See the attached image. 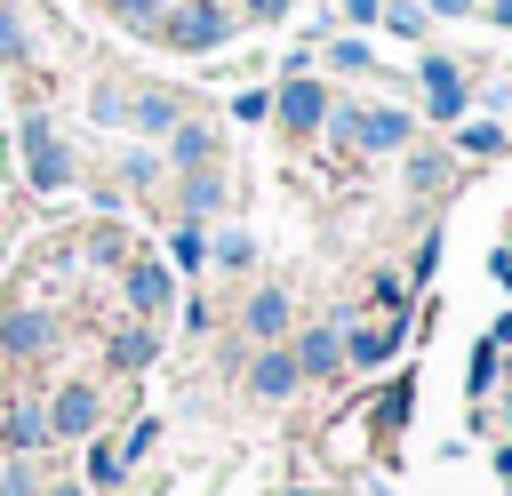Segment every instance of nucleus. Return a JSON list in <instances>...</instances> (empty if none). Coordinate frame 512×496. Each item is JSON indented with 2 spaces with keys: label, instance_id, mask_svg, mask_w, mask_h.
<instances>
[{
  "label": "nucleus",
  "instance_id": "obj_1",
  "mask_svg": "<svg viewBox=\"0 0 512 496\" xmlns=\"http://www.w3.org/2000/svg\"><path fill=\"white\" fill-rule=\"evenodd\" d=\"M168 48H184V56H216L224 40H232V16L216 8V0H184V8H160V24H152Z\"/></svg>",
  "mask_w": 512,
  "mask_h": 496
},
{
  "label": "nucleus",
  "instance_id": "obj_2",
  "mask_svg": "<svg viewBox=\"0 0 512 496\" xmlns=\"http://www.w3.org/2000/svg\"><path fill=\"white\" fill-rule=\"evenodd\" d=\"M24 176H32L40 192H64V184H72V152L56 144L48 112H24Z\"/></svg>",
  "mask_w": 512,
  "mask_h": 496
},
{
  "label": "nucleus",
  "instance_id": "obj_3",
  "mask_svg": "<svg viewBox=\"0 0 512 496\" xmlns=\"http://www.w3.org/2000/svg\"><path fill=\"white\" fill-rule=\"evenodd\" d=\"M336 136L360 144V152H400V144L416 136V120L392 112V104H376V112H336Z\"/></svg>",
  "mask_w": 512,
  "mask_h": 496
},
{
  "label": "nucleus",
  "instance_id": "obj_4",
  "mask_svg": "<svg viewBox=\"0 0 512 496\" xmlns=\"http://www.w3.org/2000/svg\"><path fill=\"white\" fill-rule=\"evenodd\" d=\"M272 112H280V120H288V128H296V136H312V128H320V120H328V88H320V80H304V72H296V80H288V88H280V96H272Z\"/></svg>",
  "mask_w": 512,
  "mask_h": 496
},
{
  "label": "nucleus",
  "instance_id": "obj_5",
  "mask_svg": "<svg viewBox=\"0 0 512 496\" xmlns=\"http://www.w3.org/2000/svg\"><path fill=\"white\" fill-rule=\"evenodd\" d=\"M400 336H408V312H400V320H368V328L344 336V360H352V368H384V360L400 352Z\"/></svg>",
  "mask_w": 512,
  "mask_h": 496
},
{
  "label": "nucleus",
  "instance_id": "obj_6",
  "mask_svg": "<svg viewBox=\"0 0 512 496\" xmlns=\"http://www.w3.org/2000/svg\"><path fill=\"white\" fill-rule=\"evenodd\" d=\"M40 416H48V432H56V440H88V432H96V392H88V384H64Z\"/></svg>",
  "mask_w": 512,
  "mask_h": 496
},
{
  "label": "nucleus",
  "instance_id": "obj_7",
  "mask_svg": "<svg viewBox=\"0 0 512 496\" xmlns=\"http://www.w3.org/2000/svg\"><path fill=\"white\" fill-rule=\"evenodd\" d=\"M48 336H56V320H48V312H0V352H8V360L48 352Z\"/></svg>",
  "mask_w": 512,
  "mask_h": 496
},
{
  "label": "nucleus",
  "instance_id": "obj_8",
  "mask_svg": "<svg viewBox=\"0 0 512 496\" xmlns=\"http://www.w3.org/2000/svg\"><path fill=\"white\" fill-rule=\"evenodd\" d=\"M424 88H432V112H440V120H456V112L472 104V88H464V72H456L448 56H424Z\"/></svg>",
  "mask_w": 512,
  "mask_h": 496
},
{
  "label": "nucleus",
  "instance_id": "obj_9",
  "mask_svg": "<svg viewBox=\"0 0 512 496\" xmlns=\"http://www.w3.org/2000/svg\"><path fill=\"white\" fill-rule=\"evenodd\" d=\"M248 384H256L264 400H288V392L304 384V368H296V352H280V344H272V352H256V368H248Z\"/></svg>",
  "mask_w": 512,
  "mask_h": 496
},
{
  "label": "nucleus",
  "instance_id": "obj_10",
  "mask_svg": "<svg viewBox=\"0 0 512 496\" xmlns=\"http://www.w3.org/2000/svg\"><path fill=\"white\" fill-rule=\"evenodd\" d=\"M296 368H304V376H328V368H344V336H336V328H312V336H296Z\"/></svg>",
  "mask_w": 512,
  "mask_h": 496
},
{
  "label": "nucleus",
  "instance_id": "obj_11",
  "mask_svg": "<svg viewBox=\"0 0 512 496\" xmlns=\"http://www.w3.org/2000/svg\"><path fill=\"white\" fill-rule=\"evenodd\" d=\"M168 152H176V168L192 176V168H208V160H216V136H208V128H192V120H176V128H168Z\"/></svg>",
  "mask_w": 512,
  "mask_h": 496
},
{
  "label": "nucleus",
  "instance_id": "obj_12",
  "mask_svg": "<svg viewBox=\"0 0 512 496\" xmlns=\"http://www.w3.org/2000/svg\"><path fill=\"white\" fill-rule=\"evenodd\" d=\"M280 328H288V296H280V288H256V296H248V336L272 344Z\"/></svg>",
  "mask_w": 512,
  "mask_h": 496
},
{
  "label": "nucleus",
  "instance_id": "obj_13",
  "mask_svg": "<svg viewBox=\"0 0 512 496\" xmlns=\"http://www.w3.org/2000/svg\"><path fill=\"white\" fill-rule=\"evenodd\" d=\"M0 440H8L16 456L40 448V440H48V416H40V408H8V416H0Z\"/></svg>",
  "mask_w": 512,
  "mask_h": 496
},
{
  "label": "nucleus",
  "instance_id": "obj_14",
  "mask_svg": "<svg viewBox=\"0 0 512 496\" xmlns=\"http://www.w3.org/2000/svg\"><path fill=\"white\" fill-rule=\"evenodd\" d=\"M128 120H144V128H176V120H184V104H176L168 88H144V96L128 104Z\"/></svg>",
  "mask_w": 512,
  "mask_h": 496
},
{
  "label": "nucleus",
  "instance_id": "obj_15",
  "mask_svg": "<svg viewBox=\"0 0 512 496\" xmlns=\"http://www.w3.org/2000/svg\"><path fill=\"white\" fill-rule=\"evenodd\" d=\"M128 304H136V312H160V304H168V272H160V264H136V272H128Z\"/></svg>",
  "mask_w": 512,
  "mask_h": 496
},
{
  "label": "nucleus",
  "instance_id": "obj_16",
  "mask_svg": "<svg viewBox=\"0 0 512 496\" xmlns=\"http://www.w3.org/2000/svg\"><path fill=\"white\" fill-rule=\"evenodd\" d=\"M104 360H112V368H120V376H128V368H144V360H152V328H120V336H112V352H104Z\"/></svg>",
  "mask_w": 512,
  "mask_h": 496
},
{
  "label": "nucleus",
  "instance_id": "obj_17",
  "mask_svg": "<svg viewBox=\"0 0 512 496\" xmlns=\"http://www.w3.org/2000/svg\"><path fill=\"white\" fill-rule=\"evenodd\" d=\"M376 424H384V432H400V424H408V376H392V384L376 392Z\"/></svg>",
  "mask_w": 512,
  "mask_h": 496
},
{
  "label": "nucleus",
  "instance_id": "obj_18",
  "mask_svg": "<svg viewBox=\"0 0 512 496\" xmlns=\"http://www.w3.org/2000/svg\"><path fill=\"white\" fill-rule=\"evenodd\" d=\"M368 304H376L384 320H400V312H408V280H392V272H376V288H368Z\"/></svg>",
  "mask_w": 512,
  "mask_h": 496
},
{
  "label": "nucleus",
  "instance_id": "obj_19",
  "mask_svg": "<svg viewBox=\"0 0 512 496\" xmlns=\"http://www.w3.org/2000/svg\"><path fill=\"white\" fill-rule=\"evenodd\" d=\"M376 16H384V24L400 32V40H416V32H424V8H416V0H384Z\"/></svg>",
  "mask_w": 512,
  "mask_h": 496
},
{
  "label": "nucleus",
  "instance_id": "obj_20",
  "mask_svg": "<svg viewBox=\"0 0 512 496\" xmlns=\"http://www.w3.org/2000/svg\"><path fill=\"white\" fill-rule=\"evenodd\" d=\"M24 56H32V40H24L16 8H0V64H24Z\"/></svg>",
  "mask_w": 512,
  "mask_h": 496
},
{
  "label": "nucleus",
  "instance_id": "obj_21",
  "mask_svg": "<svg viewBox=\"0 0 512 496\" xmlns=\"http://www.w3.org/2000/svg\"><path fill=\"white\" fill-rule=\"evenodd\" d=\"M88 480H96V488L120 480V440H96V448H88Z\"/></svg>",
  "mask_w": 512,
  "mask_h": 496
},
{
  "label": "nucleus",
  "instance_id": "obj_22",
  "mask_svg": "<svg viewBox=\"0 0 512 496\" xmlns=\"http://www.w3.org/2000/svg\"><path fill=\"white\" fill-rule=\"evenodd\" d=\"M104 8H112L120 24H136V32H152V24H160V0H104Z\"/></svg>",
  "mask_w": 512,
  "mask_h": 496
},
{
  "label": "nucleus",
  "instance_id": "obj_23",
  "mask_svg": "<svg viewBox=\"0 0 512 496\" xmlns=\"http://www.w3.org/2000/svg\"><path fill=\"white\" fill-rule=\"evenodd\" d=\"M328 64H336V72H368V48H360V40H336Z\"/></svg>",
  "mask_w": 512,
  "mask_h": 496
},
{
  "label": "nucleus",
  "instance_id": "obj_24",
  "mask_svg": "<svg viewBox=\"0 0 512 496\" xmlns=\"http://www.w3.org/2000/svg\"><path fill=\"white\" fill-rule=\"evenodd\" d=\"M232 112H240V120H264V112H272V88H240Z\"/></svg>",
  "mask_w": 512,
  "mask_h": 496
},
{
  "label": "nucleus",
  "instance_id": "obj_25",
  "mask_svg": "<svg viewBox=\"0 0 512 496\" xmlns=\"http://www.w3.org/2000/svg\"><path fill=\"white\" fill-rule=\"evenodd\" d=\"M464 152H504V128H496V120H480V128H464Z\"/></svg>",
  "mask_w": 512,
  "mask_h": 496
},
{
  "label": "nucleus",
  "instance_id": "obj_26",
  "mask_svg": "<svg viewBox=\"0 0 512 496\" xmlns=\"http://www.w3.org/2000/svg\"><path fill=\"white\" fill-rule=\"evenodd\" d=\"M408 184L432 192V184H440V152H416V160H408Z\"/></svg>",
  "mask_w": 512,
  "mask_h": 496
},
{
  "label": "nucleus",
  "instance_id": "obj_27",
  "mask_svg": "<svg viewBox=\"0 0 512 496\" xmlns=\"http://www.w3.org/2000/svg\"><path fill=\"white\" fill-rule=\"evenodd\" d=\"M168 256H176V264H200V256H208V240H200V232H192V224H184V232H176V240H168Z\"/></svg>",
  "mask_w": 512,
  "mask_h": 496
},
{
  "label": "nucleus",
  "instance_id": "obj_28",
  "mask_svg": "<svg viewBox=\"0 0 512 496\" xmlns=\"http://www.w3.org/2000/svg\"><path fill=\"white\" fill-rule=\"evenodd\" d=\"M248 256H256V248H248V232H224V240H216V264H232V272H240Z\"/></svg>",
  "mask_w": 512,
  "mask_h": 496
},
{
  "label": "nucleus",
  "instance_id": "obj_29",
  "mask_svg": "<svg viewBox=\"0 0 512 496\" xmlns=\"http://www.w3.org/2000/svg\"><path fill=\"white\" fill-rule=\"evenodd\" d=\"M0 496H32V472H24V464H8V472H0Z\"/></svg>",
  "mask_w": 512,
  "mask_h": 496
},
{
  "label": "nucleus",
  "instance_id": "obj_30",
  "mask_svg": "<svg viewBox=\"0 0 512 496\" xmlns=\"http://www.w3.org/2000/svg\"><path fill=\"white\" fill-rule=\"evenodd\" d=\"M288 8H296V0H248V16H256V24H272V16H288Z\"/></svg>",
  "mask_w": 512,
  "mask_h": 496
},
{
  "label": "nucleus",
  "instance_id": "obj_31",
  "mask_svg": "<svg viewBox=\"0 0 512 496\" xmlns=\"http://www.w3.org/2000/svg\"><path fill=\"white\" fill-rule=\"evenodd\" d=\"M376 8H384V0H344V16H352V24H376Z\"/></svg>",
  "mask_w": 512,
  "mask_h": 496
},
{
  "label": "nucleus",
  "instance_id": "obj_32",
  "mask_svg": "<svg viewBox=\"0 0 512 496\" xmlns=\"http://www.w3.org/2000/svg\"><path fill=\"white\" fill-rule=\"evenodd\" d=\"M496 280H504V288H512V256H504V248H496Z\"/></svg>",
  "mask_w": 512,
  "mask_h": 496
},
{
  "label": "nucleus",
  "instance_id": "obj_33",
  "mask_svg": "<svg viewBox=\"0 0 512 496\" xmlns=\"http://www.w3.org/2000/svg\"><path fill=\"white\" fill-rule=\"evenodd\" d=\"M432 8H440V16H464V8H472V0H432Z\"/></svg>",
  "mask_w": 512,
  "mask_h": 496
},
{
  "label": "nucleus",
  "instance_id": "obj_34",
  "mask_svg": "<svg viewBox=\"0 0 512 496\" xmlns=\"http://www.w3.org/2000/svg\"><path fill=\"white\" fill-rule=\"evenodd\" d=\"M488 16H496V24H512V0H488Z\"/></svg>",
  "mask_w": 512,
  "mask_h": 496
},
{
  "label": "nucleus",
  "instance_id": "obj_35",
  "mask_svg": "<svg viewBox=\"0 0 512 496\" xmlns=\"http://www.w3.org/2000/svg\"><path fill=\"white\" fill-rule=\"evenodd\" d=\"M48 496H88V488H72V480H56V488H48Z\"/></svg>",
  "mask_w": 512,
  "mask_h": 496
},
{
  "label": "nucleus",
  "instance_id": "obj_36",
  "mask_svg": "<svg viewBox=\"0 0 512 496\" xmlns=\"http://www.w3.org/2000/svg\"><path fill=\"white\" fill-rule=\"evenodd\" d=\"M288 496H312V488H288Z\"/></svg>",
  "mask_w": 512,
  "mask_h": 496
},
{
  "label": "nucleus",
  "instance_id": "obj_37",
  "mask_svg": "<svg viewBox=\"0 0 512 496\" xmlns=\"http://www.w3.org/2000/svg\"><path fill=\"white\" fill-rule=\"evenodd\" d=\"M504 256H512V248H504Z\"/></svg>",
  "mask_w": 512,
  "mask_h": 496
}]
</instances>
